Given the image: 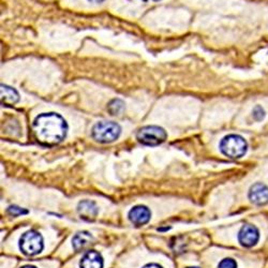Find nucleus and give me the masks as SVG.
Wrapping results in <instances>:
<instances>
[{
    "instance_id": "3",
    "label": "nucleus",
    "mask_w": 268,
    "mask_h": 268,
    "mask_svg": "<svg viewBox=\"0 0 268 268\" xmlns=\"http://www.w3.org/2000/svg\"><path fill=\"white\" fill-rule=\"evenodd\" d=\"M121 133V127L114 121H99L93 127L91 135L94 139L103 144L115 142Z\"/></svg>"
},
{
    "instance_id": "12",
    "label": "nucleus",
    "mask_w": 268,
    "mask_h": 268,
    "mask_svg": "<svg viewBox=\"0 0 268 268\" xmlns=\"http://www.w3.org/2000/svg\"><path fill=\"white\" fill-rule=\"evenodd\" d=\"M93 240L94 238L89 233L81 232L75 235L73 240H72V244H73V248L75 249V251H81L93 243Z\"/></svg>"
},
{
    "instance_id": "18",
    "label": "nucleus",
    "mask_w": 268,
    "mask_h": 268,
    "mask_svg": "<svg viewBox=\"0 0 268 268\" xmlns=\"http://www.w3.org/2000/svg\"><path fill=\"white\" fill-rule=\"evenodd\" d=\"M88 1L94 2V3H101L104 1V0H88Z\"/></svg>"
},
{
    "instance_id": "5",
    "label": "nucleus",
    "mask_w": 268,
    "mask_h": 268,
    "mask_svg": "<svg viewBox=\"0 0 268 268\" xmlns=\"http://www.w3.org/2000/svg\"><path fill=\"white\" fill-rule=\"evenodd\" d=\"M43 247L42 236L35 231L26 232L19 240V248L26 256H36L43 250Z\"/></svg>"
},
{
    "instance_id": "21",
    "label": "nucleus",
    "mask_w": 268,
    "mask_h": 268,
    "mask_svg": "<svg viewBox=\"0 0 268 268\" xmlns=\"http://www.w3.org/2000/svg\"><path fill=\"white\" fill-rule=\"evenodd\" d=\"M154 1H159V0H154Z\"/></svg>"
},
{
    "instance_id": "1",
    "label": "nucleus",
    "mask_w": 268,
    "mask_h": 268,
    "mask_svg": "<svg viewBox=\"0 0 268 268\" xmlns=\"http://www.w3.org/2000/svg\"><path fill=\"white\" fill-rule=\"evenodd\" d=\"M32 130L39 143L45 146H55L67 136L68 123L59 114L43 113L36 117Z\"/></svg>"
},
{
    "instance_id": "16",
    "label": "nucleus",
    "mask_w": 268,
    "mask_h": 268,
    "mask_svg": "<svg viewBox=\"0 0 268 268\" xmlns=\"http://www.w3.org/2000/svg\"><path fill=\"white\" fill-rule=\"evenodd\" d=\"M8 212L13 214V215H18V214H27L28 212L27 211H25V209L21 208V207H17V206H10L9 209H8Z\"/></svg>"
},
{
    "instance_id": "7",
    "label": "nucleus",
    "mask_w": 268,
    "mask_h": 268,
    "mask_svg": "<svg viewBox=\"0 0 268 268\" xmlns=\"http://www.w3.org/2000/svg\"><path fill=\"white\" fill-rule=\"evenodd\" d=\"M249 199L253 204L262 206L268 203V187L262 182L253 185L249 191Z\"/></svg>"
},
{
    "instance_id": "4",
    "label": "nucleus",
    "mask_w": 268,
    "mask_h": 268,
    "mask_svg": "<svg viewBox=\"0 0 268 268\" xmlns=\"http://www.w3.org/2000/svg\"><path fill=\"white\" fill-rule=\"evenodd\" d=\"M165 130L159 126H145L136 133V139L143 145L158 146L166 140Z\"/></svg>"
},
{
    "instance_id": "9",
    "label": "nucleus",
    "mask_w": 268,
    "mask_h": 268,
    "mask_svg": "<svg viewBox=\"0 0 268 268\" xmlns=\"http://www.w3.org/2000/svg\"><path fill=\"white\" fill-rule=\"evenodd\" d=\"M0 87H1L0 88V96H1L0 98H1V103L3 106L12 107L19 101V95L14 88L3 84Z\"/></svg>"
},
{
    "instance_id": "2",
    "label": "nucleus",
    "mask_w": 268,
    "mask_h": 268,
    "mask_svg": "<svg viewBox=\"0 0 268 268\" xmlns=\"http://www.w3.org/2000/svg\"><path fill=\"white\" fill-rule=\"evenodd\" d=\"M220 152L230 159H239L247 154L248 143L241 135L228 134L220 142Z\"/></svg>"
},
{
    "instance_id": "6",
    "label": "nucleus",
    "mask_w": 268,
    "mask_h": 268,
    "mask_svg": "<svg viewBox=\"0 0 268 268\" xmlns=\"http://www.w3.org/2000/svg\"><path fill=\"white\" fill-rule=\"evenodd\" d=\"M260 239V232L257 226L251 224H246L240 228L238 233V241L240 245L246 248H251L256 246Z\"/></svg>"
},
{
    "instance_id": "19",
    "label": "nucleus",
    "mask_w": 268,
    "mask_h": 268,
    "mask_svg": "<svg viewBox=\"0 0 268 268\" xmlns=\"http://www.w3.org/2000/svg\"><path fill=\"white\" fill-rule=\"evenodd\" d=\"M22 268H36V267H35V266H29V265H28V266H24V267H22Z\"/></svg>"
},
{
    "instance_id": "13",
    "label": "nucleus",
    "mask_w": 268,
    "mask_h": 268,
    "mask_svg": "<svg viewBox=\"0 0 268 268\" xmlns=\"http://www.w3.org/2000/svg\"><path fill=\"white\" fill-rule=\"evenodd\" d=\"M125 108V103L120 99H114L108 104V112L112 115H120Z\"/></svg>"
},
{
    "instance_id": "10",
    "label": "nucleus",
    "mask_w": 268,
    "mask_h": 268,
    "mask_svg": "<svg viewBox=\"0 0 268 268\" xmlns=\"http://www.w3.org/2000/svg\"><path fill=\"white\" fill-rule=\"evenodd\" d=\"M81 268H103V259L97 251H88L81 261Z\"/></svg>"
},
{
    "instance_id": "11",
    "label": "nucleus",
    "mask_w": 268,
    "mask_h": 268,
    "mask_svg": "<svg viewBox=\"0 0 268 268\" xmlns=\"http://www.w3.org/2000/svg\"><path fill=\"white\" fill-rule=\"evenodd\" d=\"M78 213H80L82 217L86 220L95 219L98 214V208L94 202L84 201L81 202L80 205H78Z\"/></svg>"
},
{
    "instance_id": "15",
    "label": "nucleus",
    "mask_w": 268,
    "mask_h": 268,
    "mask_svg": "<svg viewBox=\"0 0 268 268\" xmlns=\"http://www.w3.org/2000/svg\"><path fill=\"white\" fill-rule=\"evenodd\" d=\"M218 268H237V263L233 259H224L219 263Z\"/></svg>"
},
{
    "instance_id": "8",
    "label": "nucleus",
    "mask_w": 268,
    "mask_h": 268,
    "mask_svg": "<svg viewBox=\"0 0 268 268\" xmlns=\"http://www.w3.org/2000/svg\"><path fill=\"white\" fill-rule=\"evenodd\" d=\"M150 212L146 206H135L129 212V219L135 225H144L150 220Z\"/></svg>"
},
{
    "instance_id": "17",
    "label": "nucleus",
    "mask_w": 268,
    "mask_h": 268,
    "mask_svg": "<svg viewBox=\"0 0 268 268\" xmlns=\"http://www.w3.org/2000/svg\"><path fill=\"white\" fill-rule=\"evenodd\" d=\"M143 268H162L161 266H159L158 264H147L144 266Z\"/></svg>"
},
{
    "instance_id": "20",
    "label": "nucleus",
    "mask_w": 268,
    "mask_h": 268,
    "mask_svg": "<svg viewBox=\"0 0 268 268\" xmlns=\"http://www.w3.org/2000/svg\"><path fill=\"white\" fill-rule=\"evenodd\" d=\"M188 268H199V267H188Z\"/></svg>"
},
{
    "instance_id": "14",
    "label": "nucleus",
    "mask_w": 268,
    "mask_h": 268,
    "mask_svg": "<svg viewBox=\"0 0 268 268\" xmlns=\"http://www.w3.org/2000/svg\"><path fill=\"white\" fill-rule=\"evenodd\" d=\"M265 116H266L265 109L262 107H261V106H257L256 107L253 108V110H252V117H253V119L256 120V121H262V120H264Z\"/></svg>"
}]
</instances>
